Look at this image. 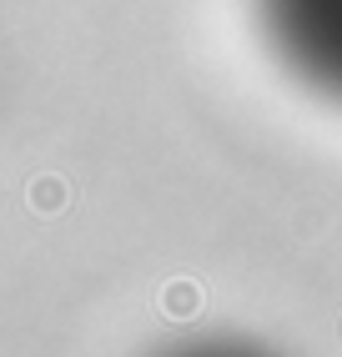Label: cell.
<instances>
[{
    "label": "cell",
    "mask_w": 342,
    "mask_h": 357,
    "mask_svg": "<svg viewBox=\"0 0 342 357\" xmlns=\"http://www.w3.org/2000/svg\"><path fill=\"white\" fill-rule=\"evenodd\" d=\"M267 31L297 76L342 101V0H262Z\"/></svg>",
    "instance_id": "1"
},
{
    "label": "cell",
    "mask_w": 342,
    "mask_h": 357,
    "mask_svg": "<svg viewBox=\"0 0 342 357\" xmlns=\"http://www.w3.org/2000/svg\"><path fill=\"white\" fill-rule=\"evenodd\" d=\"M156 357H277V352L262 342H241V337H191V342H177Z\"/></svg>",
    "instance_id": "2"
}]
</instances>
